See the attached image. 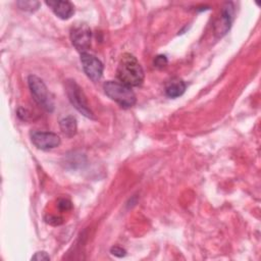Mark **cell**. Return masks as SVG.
Masks as SVG:
<instances>
[{
	"label": "cell",
	"mask_w": 261,
	"mask_h": 261,
	"mask_svg": "<svg viewBox=\"0 0 261 261\" xmlns=\"http://www.w3.org/2000/svg\"><path fill=\"white\" fill-rule=\"evenodd\" d=\"M116 75L122 84L130 88L140 86L144 81V70L141 64L129 53H124L121 56L116 69Z\"/></svg>",
	"instance_id": "6da1fadb"
},
{
	"label": "cell",
	"mask_w": 261,
	"mask_h": 261,
	"mask_svg": "<svg viewBox=\"0 0 261 261\" xmlns=\"http://www.w3.org/2000/svg\"><path fill=\"white\" fill-rule=\"evenodd\" d=\"M105 94L113 101L124 108L132 107L136 104V95L132 88L121 82L108 81L103 86Z\"/></svg>",
	"instance_id": "7a4b0ae2"
},
{
	"label": "cell",
	"mask_w": 261,
	"mask_h": 261,
	"mask_svg": "<svg viewBox=\"0 0 261 261\" xmlns=\"http://www.w3.org/2000/svg\"><path fill=\"white\" fill-rule=\"evenodd\" d=\"M65 89L67 97L73 107L86 117L95 119L94 113L89 106L87 97L82 88L74 81H67L65 84Z\"/></svg>",
	"instance_id": "3957f363"
},
{
	"label": "cell",
	"mask_w": 261,
	"mask_h": 261,
	"mask_svg": "<svg viewBox=\"0 0 261 261\" xmlns=\"http://www.w3.org/2000/svg\"><path fill=\"white\" fill-rule=\"evenodd\" d=\"M28 83L35 101L46 111L51 112L54 108V103L44 82L37 75H30Z\"/></svg>",
	"instance_id": "277c9868"
},
{
	"label": "cell",
	"mask_w": 261,
	"mask_h": 261,
	"mask_svg": "<svg viewBox=\"0 0 261 261\" xmlns=\"http://www.w3.org/2000/svg\"><path fill=\"white\" fill-rule=\"evenodd\" d=\"M70 40L79 52L86 53V51L91 47L92 40V33L89 25L83 22L72 25L70 29Z\"/></svg>",
	"instance_id": "5b68a950"
},
{
	"label": "cell",
	"mask_w": 261,
	"mask_h": 261,
	"mask_svg": "<svg viewBox=\"0 0 261 261\" xmlns=\"http://www.w3.org/2000/svg\"><path fill=\"white\" fill-rule=\"evenodd\" d=\"M82 66L85 73L93 82H98L103 73V64L102 62L94 55L89 53H82L81 55Z\"/></svg>",
	"instance_id": "8992f818"
},
{
	"label": "cell",
	"mask_w": 261,
	"mask_h": 261,
	"mask_svg": "<svg viewBox=\"0 0 261 261\" xmlns=\"http://www.w3.org/2000/svg\"><path fill=\"white\" fill-rule=\"evenodd\" d=\"M32 142L38 149L50 150L60 145V138L50 132H35L32 134Z\"/></svg>",
	"instance_id": "52a82bcc"
},
{
	"label": "cell",
	"mask_w": 261,
	"mask_h": 261,
	"mask_svg": "<svg viewBox=\"0 0 261 261\" xmlns=\"http://www.w3.org/2000/svg\"><path fill=\"white\" fill-rule=\"evenodd\" d=\"M222 12L214 23V33L217 37H222L226 34V32L230 28L231 19H232V11L233 6L231 3H225L222 7Z\"/></svg>",
	"instance_id": "ba28073f"
},
{
	"label": "cell",
	"mask_w": 261,
	"mask_h": 261,
	"mask_svg": "<svg viewBox=\"0 0 261 261\" xmlns=\"http://www.w3.org/2000/svg\"><path fill=\"white\" fill-rule=\"evenodd\" d=\"M46 4L61 19H68L74 12V7L69 1H46Z\"/></svg>",
	"instance_id": "9c48e42d"
},
{
	"label": "cell",
	"mask_w": 261,
	"mask_h": 261,
	"mask_svg": "<svg viewBox=\"0 0 261 261\" xmlns=\"http://www.w3.org/2000/svg\"><path fill=\"white\" fill-rule=\"evenodd\" d=\"M186 91V84L181 79L173 77L165 85V94L169 98H176Z\"/></svg>",
	"instance_id": "30bf717a"
},
{
	"label": "cell",
	"mask_w": 261,
	"mask_h": 261,
	"mask_svg": "<svg viewBox=\"0 0 261 261\" xmlns=\"http://www.w3.org/2000/svg\"><path fill=\"white\" fill-rule=\"evenodd\" d=\"M60 129L61 132L66 136V137H73L76 134L77 129V124H76V119L75 117L68 115L64 118H62L59 122Z\"/></svg>",
	"instance_id": "8fae6325"
},
{
	"label": "cell",
	"mask_w": 261,
	"mask_h": 261,
	"mask_svg": "<svg viewBox=\"0 0 261 261\" xmlns=\"http://www.w3.org/2000/svg\"><path fill=\"white\" fill-rule=\"evenodd\" d=\"M17 5L20 9L27 11H35L40 6V3L37 1H18Z\"/></svg>",
	"instance_id": "7c38bea8"
},
{
	"label": "cell",
	"mask_w": 261,
	"mask_h": 261,
	"mask_svg": "<svg viewBox=\"0 0 261 261\" xmlns=\"http://www.w3.org/2000/svg\"><path fill=\"white\" fill-rule=\"evenodd\" d=\"M167 65V58L164 55H158L154 59V66L157 68H163Z\"/></svg>",
	"instance_id": "4fadbf2b"
},
{
	"label": "cell",
	"mask_w": 261,
	"mask_h": 261,
	"mask_svg": "<svg viewBox=\"0 0 261 261\" xmlns=\"http://www.w3.org/2000/svg\"><path fill=\"white\" fill-rule=\"evenodd\" d=\"M57 206L61 211H67L71 208V202L67 199H59Z\"/></svg>",
	"instance_id": "5bb4252c"
},
{
	"label": "cell",
	"mask_w": 261,
	"mask_h": 261,
	"mask_svg": "<svg viewBox=\"0 0 261 261\" xmlns=\"http://www.w3.org/2000/svg\"><path fill=\"white\" fill-rule=\"evenodd\" d=\"M110 253L116 257H124L125 254H126V251L119 247V246H113L111 249H110Z\"/></svg>",
	"instance_id": "9a60e30c"
},
{
	"label": "cell",
	"mask_w": 261,
	"mask_h": 261,
	"mask_svg": "<svg viewBox=\"0 0 261 261\" xmlns=\"http://www.w3.org/2000/svg\"><path fill=\"white\" fill-rule=\"evenodd\" d=\"M32 260H38V261H43V260H50V256L45 252V251H41V252H37L33 257Z\"/></svg>",
	"instance_id": "2e32d148"
}]
</instances>
